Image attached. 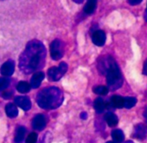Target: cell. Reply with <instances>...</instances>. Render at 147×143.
Segmentation results:
<instances>
[{
	"mask_svg": "<svg viewBox=\"0 0 147 143\" xmlns=\"http://www.w3.org/2000/svg\"><path fill=\"white\" fill-rule=\"evenodd\" d=\"M15 103L24 111H28L31 108V102L27 96H17L15 98Z\"/></svg>",
	"mask_w": 147,
	"mask_h": 143,
	"instance_id": "obj_10",
	"label": "cell"
},
{
	"mask_svg": "<svg viewBox=\"0 0 147 143\" xmlns=\"http://www.w3.org/2000/svg\"><path fill=\"white\" fill-rule=\"evenodd\" d=\"M112 137H113V140L114 143H121L125 139L124 133L120 129L113 130L112 131Z\"/></svg>",
	"mask_w": 147,
	"mask_h": 143,
	"instance_id": "obj_18",
	"label": "cell"
},
{
	"mask_svg": "<svg viewBox=\"0 0 147 143\" xmlns=\"http://www.w3.org/2000/svg\"><path fill=\"white\" fill-rule=\"evenodd\" d=\"M97 5V0H88L84 7V12L88 15H91L94 12Z\"/></svg>",
	"mask_w": 147,
	"mask_h": 143,
	"instance_id": "obj_14",
	"label": "cell"
},
{
	"mask_svg": "<svg viewBox=\"0 0 147 143\" xmlns=\"http://www.w3.org/2000/svg\"><path fill=\"white\" fill-rule=\"evenodd\" d=\"M15 70V63L12 60L6 61L2 66H1V74L4 77H11Z\"/></svg>",
	"mask_w": 147,
	"mask_h": 143,
	"instance_id": "obj_7",
	"label": "cell"
},
{
	"mask_svg": "<svg viewBox=\"0 0 147 143\" xmlns=\"http://www.w3.org/2000/svg\"><path fill=\"white\" fill-rule=\"evenodd\" d=\"M64 49H63V43L59 39H55L50 43V56L51 58L55 61L61 59L63 56Z\"/></svg>",
	"mask_w": 147,
	"mask_h": 143,
	"instance_id": "obj_5",
	"label": "cell"
},
{
	"mask_svg": "<svg viewBox=\"0 0 147 143\" xmlns=\"http://www.w3.org/2000/svg\"><path fill=\"white\" fill-rule=\"evenodd\" d=\"M81 118H82V119H87V118H88V114H87L86 112H82V113L81 114Z\"/></svg>",
	"mask_w": 147,
	"mask_h": 143,
	"instance_id": "obj_27",
	"label": "cell"
},
{
	"mask_svg": "<svg viewBox=\"0 0 147 143\" xmlns=\"http://www.w3.org/2000/svg\"><path fill=\"white\" fill-rule=\"evenodd\" d=\"M46 126V119L45 116L42 114H38L36 115L32 121V127L34 129L36 130H42Z\"/></svg>",
	"mask_w": 147,
	"mask_h": 143,
	"instance_id": "obj_9",
	"label": "cell"
},
{
	"mask_svg": "<svg viewBox=\"0 0 147 143\" xmlns=\"http://www.w3.org/2000/svg\"><path fill=\"white\" fill-rule=\"evenodd\" d=\"M73 1L75 2V3H77V4H82L84 1V0H73Z\"/></svg>",
	"mask_w": 147,
	"mask_h": 143,
	"instance_id": "obj_29",
	"label": "cell"
},
{
	"mask_svg": "<svg viewBox=\"0 0 147 143\" xmlns=\"http://www.w3.org/2000/svg\"><path fill=\"white\" fill-rule=\"evenodd\" d=\"M17 89L19 93L26 94L30 90V85L27 82H20L17 85Z\"/></svg>",
	"mask_w": 147,
	"mask_h": 143,
	"instance_id": "obj_20",
	"label": "cell"
},
{
	"mask_svg": "<svg viewBox=\"0 0 147 143\" xmlns=\"http://www.w3.org/2000/svg\"><path fill=\"white\" fill-rule=\"evenodd\" d=\"M124 101H125V97L119 96H113L111 98V104L113 108H124Z\"/></svg>",
	"mask_w": 147,
	"mask_h": 143,
	"instance_id": "obj_15",
	"label": "cell"
},
{
	"mask_svg": "<svg viewBox=\"0 0 147 143\" xmlns=\"http://www.w3.org/2000/svg\"><path fill=\"white\" fill-rule=\"evenodd\" d=\"M125 143H134L133 141H131V140H128V141H125Z\"/></svg>",
	"mask_w": 147,
	"mask_h": 143,
	"instance_id": "obj_31",
	"label": "cell"
},
{
	"mask_svg": "<svg viewBox=\"0 0 147 143\" xmlns=\"http://www.w3.org/2000/svg\"><path fill=\"white\" fill-rule=\"evenodd\" d=\"M5 112L7 116L10 118H15L18 115V109L13 103H8L5 106Z\"/></svg>",
	"mask_w": 147,
	"mask_h": 143,
	"instance_id": "obj_13",
	"label": "cell"
},
{
	"mask_svg": "<svg viewBox=\"0 0 147 143\" xmlns=\"http://www.w3.org/2000/svg\"><path fill=\"white\" fill-rule=\"evenodd\" d=\"M25 133H26V129L24 127H23V126L18 127L17 128L16 134H15V142L16 143H22V141L24 139Z\"/></svg>",
	"mask_w": 147,
	"mask_h": 143,
	"instance_id": "obj_17",
	"label": "cell"
},
{
	"mask_svg": "<svg viewBox=\"0 0 147 143\" xmlns=\"http://www.w3.org/2000/svg\"><path fill=\"white\" fill-rule=\"evenodd\" d=\"M128 3L131 5H137L142 2V0H127Z\"/></svg>",
	"mask_w": 147,
	"mask_h": 143,
	"instance_id": "obj_25",
	"label": "cell"
},
{
	"mask_svg": "<svg viewBox=\"0 0 147 143\" xmlns=\"http://www.w3.org/2000/svg\"><path fill=\"white\" fill-rule=\"evenodd\" d=\"M106 34L103 30H97L92 34V41L97 46H103L106 43Z\"/></svg>",
	"mask_w": 147,
	"mask_h": 143,
	"instance_id": "obj_6",
	"label": "cell"
},
{
	"mask_svg": "<svg viewBox=\"0 0 147 143\" xmlns=\"http://www.w3.org/2000/svg\"><path fill=\"white\" fill-rule=\"evenodd\" d=\"M44 79V73L42 72V71H38V72H36L30 81V87L33 89H37L40 87L42 80Z\"/></svg>",
	"mask_w": 147,
	"mask_h": 143,
	"instance_id": "obj_12",
	"label": "cell"
},
{
	"mask_svg": "<svg viewBox=\"0 0 147 143\" xmlns=\"http://www.w3.org/2000/svg\"><path fill=\"white\" fill-rule=\"evenodd\" d=\"M107 143H114V142L113 141H107Z\"/></svg>",
	"mask_w": 147,
	"mask_h": 143,
	"instance_id": "obj_32",
	"label": "cell"
},
{
	"mask_svg": "<svg viewBox=\"0 0 147 143\" xmlns=\"http://www.w3.org/2000/svg\"><path fill=\"white\" fill-rule=\"evenodd\" d=\"M105 121H106V122L107 123V125L109 127H115L118 124V122H119L118 117L113 113H107V114H106Z\"/></svg>",
	"mask_w": 147,
	"mask_h": 143,
	"instance_id": "obj_16",
	"label": "cell"
},
{
	"mask_svg": "<svg viewBox=\"0 0 147 143\" xmlns=\"http://www.w3.org/2000/svg\"><path fill=\"white\" fill-rule=\"evenodd\" d=\"M64 100L63 93L56 87L43 89L37 94L36 102L44 109H55L60 107Z\"/></svg>",
	"mask_w": 147,
	"mask_h": 143,
	"instance_id": "obj_2",
	"label": "cell"
},
{
	"mask_svg": "<svg viewBox=\"0 0 147 143\" xmlns=\"http://www.w3.org/2000/svg\"><path fill=\"white\" fill-rule=\"evenodd\" d=\"M143 74L147 76V59L145 60L144 63V67H143Z\"/></svg>",
	"mask_w": 147,
	"mask_h": 143,
	"instance_id": "obj_26",
	"label": "cell"
},
{
	"mask_svg": "<svg viewBox=\"0 0 147 143\" xmlns=\"http://www.w3.org/2000/svg\"><path fill=\"white\" fill-rule=\"evenodd\" d=\"M137 103V99L135 97H125L124 101V108H131Z\"/></svg>",
	"mask_w": 147,
	"mask_h": 143,
	"instance_id": "obj_21",
	"label": "cell"
},
{
	"mask_svg": "<svg viewBox=\"0 0 147 143\" xmlns=\"http://www.w3.org/2000/svg\"><path fill=\"white\" fill-rule=\"evenodd\" d=\"M67 70V64L61 62L58 67H52L48 70V78L51 82L59 81Z\"/></svg>",
	"mask_w": 147,
	"mask_h": 143,
	"instance_id": "obj_4",
	"label": "cell"
},
{
	"mask_svg": "<svg viewBox=\"0 0 147 143\" xmlns=\"http://www.w3.org/2000/svg\"><path fill=\"white\" fill-rule=\"evenodd\" d=\"M36 140H37V134L35 132H32L27 137L26 143H36Z\"/></svg>",
	"mask_w": 147,
	"mask_h": 143,
	"instance_id": "obj_24",
	"label": "cell"
},
{
	"mask_svg": "<svg viewBox=\"0 0 147 143\" xmlns=\"http://www.w3.org/2000/svg\"><path fill=\"white\" fill-rule=\"evenodd\" d=\"M144 20L147 22V10L145 11V12H144Z\"/></svg>",
	"mask_w": 147,
	"mask_h": 143,
	"instance_id": "obj_30",
	"label": "cell"
},
{
	"mask_svg": "<svg viewBox=\"0 0 147 143\" xmlns=\"http://www.w3.org/2000/svg\"><path fill=\"white\" fill-rule=\"evenodd\" d=\"M11 93H5V94L3 95V97H4V98H6V99H8V98H10V97H11Z\"/></svg>",
	"mask_w": 147,
	"mask_h": 143,
	"instance_id": "obj_28",
	"label": "cell"
},
{
	"mask_svg": "<svg viewBox=\"0 0 147 143\" xmlns=\"http://www.w3.org/2000/svg\"><path fill=\"white\" fill-rule=\"evenodd\" d=\"M94 109L97 113H99V114L102 113L105 110V107H106L104 100L100 97L96 98L94 102Z\"/></svg>",
	"mask_w": 147,
	"mask_h": 143,
	"instance_id": "obj_19",
	"label": "cell"
},
{
	"mask_svg": "<svg viewBox=\"0 0 147 143\" xmlns=\"http://www.w3.org/2000/svg\"><path fill=\"white\" fill-rule=\"evenodd\" d=\"M11 81L8 77H1L0 78V90H4L9 87Z\"/></svg>",
	"mask_w": 147,
	"mask_h": 143,
	"instance_id": "obj_23",
	"label": "cell"
},
{
	"mask_svg": "<svg viewBox=\"0 0 147 143\" xmlns=\"http://www.w3.org/2000/svg\"><path fill=\"white\" fill-rule=\"evenodd\" d=\"M133 136L138 140H144L147 136V125L145 124H138L133 132Z\"/></svg>",
	"mask_w": 147,
	"mask_h": 143,
	"instance_id": "obj_11",
	"label": "cell"
},
{
	"mask_svg": "<svg viewBox=\"0 0 147 143\" xmlns=\"http://www.w3.org/2000/svg\"><path fill=\"white\" fill-rule=\"evenodd\" d=\"M46 60V49L39 40L30 41L19 57V68L24 74H31L41 69Z\"/></svg>",
	"mask_w": 147,
	"mask_h": 143,
	"instance_id": "obj_1",
	"label": "cell"
},
{
	"mask_svg": "<svg viewBox=\"0 0 147 143\" xmlns=\"http://www.w3.org/2000/svg\"><path fill=\"white\" fill-rule=\"evenodd\" d=\"M106 75H107V83L108 89L113 91L119 89L122 86L123 77L119 70V68L114 59L112 62L110 67L108 68Z\"/></svg>",
	"mask_w": 147,
	"mask_h": 143,
	"instance_id": "obj_3",
	"label": "cell"
},
{
	"mask_svg": "<svg viewBox=\"0 0 147 143\" xmlns=\"http://www.w3.org/2000/svg\"><path fill=\"white\" fill-rule=\"evenodd\" d=\"M113 61V58L111 56H106V57L100 58V60L98 62V69L102 75H105L107 73V71L108 68L110 67Z\"/></svg>",
	"mask_w": 147,
	"mask_h": 143,
	"instance_id": "obj_8",
	"label": "cell"
},
{
	"mask_svg": "<svg viewBox=\"0 0 147 143\" xmlns=\"http://www.w3.org/2000/svg\"><path fill=\"white\" fill-rule=\"evenodd\" d=\"M109 89L107 87L105 86H97L95 88H94V92L97 95H100V96H105L108 93Z\"/></svg>",
	"mask_w": 147,
	"mask_h": 143,
	"instance_id": "obj_22",
	"label": "cell"
}]
</instances>
